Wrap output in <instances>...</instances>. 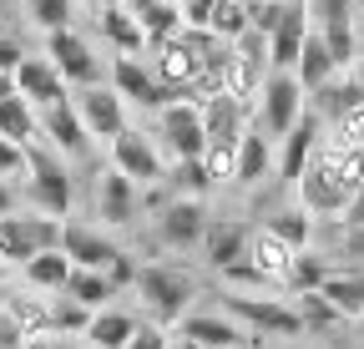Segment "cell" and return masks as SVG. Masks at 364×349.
Segmentation results:
<instances>
[{"label":"cell","mask_w":364,"mask_h":349,"mask_svg":"<svg viewBox=\"0 0 364 349\" xmlns=\"http://www.w3.org/2000/svg\"><path fill=\"white\" fill-rule=\"evenodd\" d=\"M136 299L147 304V314L157 324H177L182 314H188V304L198 294L193 274L188 269H177V264H142V274H136Z\"/></svg>","instance_id":"1"},{"label":"cell","mask_w":364,"mask_h":349,"mask_svg":"<svg viewBox=\"0 0 364 349\" xmlns=\"http://www.w3.org/2000/svg\"><path fill=\"white\" fill-rule=\"evenodd\" d=\"M26 198H31L36 213H46V218H66V213H71V198H76L66 162H61L56 152L36 147V142L26 147Z\"/></svg>","instance_id":"2"},{"label":"cell","mask_w":364,"mask_h":349,"mask_svg":"<svg viewBox=\"0 0 364 349\" xmlns=\"http://www.w3.org/2000/svg\"><path fill=\"white\" fill-rule=\"evenodd\" d=\"M61 218H46V213H6L0 218V264H26V258L46 253V248H61Z\"/></svg>","instance_id":"3"},{"label":"cell","mask_w":364,"mask_h":349,"mask_svg":"<svg viewBox=\"0 0 364 349\" xmlns=\"http://www.w3.org/2000/svg\"><path fill=\"white\" fill-rule=\"evenodd\" d=\"M304 117V86L294 71H268L258 86V122L263 137H289V127Z\"/></svg>","instance_id":"4"},{"label":"cell","mask_w":364,"mask_h":349,"mask_svg":"<svg viewBox=\"0 0 364 349\" xmlns=\"http://www.w3.org/2000/svg\"><path fill=\"white\" fill-rule=\"evenodd\" d=\"M223 314H228V319H238V324H248V329H258V334H279V339H294V334H304V319H299V309H294V304H284V299L223 294Z\"/></svg>","instance_id":"5"},{"label":"cell","mask_w":364,"mask_h":349,"mask_svg":"<svg viewBox=\"0 0 364 349\" xmlns=\"http://www.w3.org/2000/svg\"><path fill=\"white\" fill-rule=\"evenodd\" d=\"M107 86H112L122 102H136V107H147V112H162V107H172V102H188V92H177V86H162L157 71L142 66L136 56H117Z\"/></svg>","instance_id":"6"},{"label":"cell","mask_w":364,"mask_h":349,"mask_svg":"<svg viewBox=\"0 0 364 349\" xmlns=\"http://www.w3.org/2000/svg\"><path fill=\"white\" fill-rule=\"evenodd\" d=\"M152 233H157V243L172 248V253L198 248L203 233H208V208H203V198H167V203L157 208Z\"/></svg>","instance_id":"7"},{"label":"cell","mask_w":364,"mask_h":349,"mask_svg":"<svg viewBox=\"0 0 364 349\" xmlns=\"http://www.w3.org/2000/svg\"><path fill=\"white\" fill-rule=\"evenodd\" d=\"M299 188V208L304 213H318V218H344V208H349V198H354V188H344L339 183V172L314 152V162L304 167V178L294 183Z\"/></svg>","instance_id":"8"},{"label":"cell","mask_w":364,"mask_h":349,"mask_svg":"<svg viewBox=\"0 0 364 349\" xmlns=\"http://www.w3.org/2000/svg\"><path fill=\"white\" fill-rule=\"evenodd\" d=\"M107 147H112V167H117V172H127L132 183H147V188H157V183L167 178V167H162V152L152 147V137H147V132H136V127L117 132Z\"/></svg>","instance_id":"9"},{"label":"cell","mask_w":364,"mask_h":349,"mask_svg":"<svg viewBox=\"0 0 364 349\" xmlns=\"http://www.w3.org/2000/svg\"><path fill=\"white\" fill-rule=\"evenodd\" d=\"M46 56L56 61V71L66 76V86H97L107 76V66L97 61V51L86 46V41L66 26V31H51L46 36Z\"/></svg>","instance_id":"10"},{"label":"cell","mask_w":364,"mask_h":349,"mask_svg":"<svg viewBox=\"0 0 364 349\" xmlns=\"http://www.w3.org/2000/svg\"><path fill=\"white\" fill-rule=\"evenodd\" d=\"M71 107H76V117L86 122L91 142H112L117 132H127V102L112 92L107 81H97V86H81V97H76Z\"/></svg>","instance_id":"11"},{"label":"cell","mask_w":364,"mask_h":349,"mask_svg":"<svg viewBox=\"0 0 364 349\" xmlns=\"http://www.w3.org/2000/svg\"><path fill=\"white\" fill-rule=\"evenodd\" d=\"M157 127H162V142L172 157H203L208 152V132H203V112L198 102H172L157 112Z\"/></svg>","instance_id":"12"},{"label":"cell","mask_w":364,"mask_h":349,"mask_svg":"<svg viewBox=\"0 0 364 349\" xmlns=\"http://www.w3.org/2000/svg\"><path fill=\"white\" fill-rule=\"evenodd\" d=\"M136 213H142V193H136V183L127 178V172L107 167L97 178V218L107 228H132Z\"/></svg>","instance_id":"13"},{"label":"cell","mask_w":364,"mask_h":349,"mask_svg":"<svg viewBox=\"0 0 364 349\" xmlns=\"http://www.w3.org/2000/svg\"><path fill=\"white\" fill-rule=\"evenodd\" d=\"M248 238H253V228L243 223V218H208V233H203V258H208V269H233V264H243L248 258Z\"/></svg>","instance_id":"14"},{"label":"cell","mask_w":364,"mask_h":349,"mask_svg":"<svg viewBox=\"0 0 364 349\" xmlns=\"http://www.w3.org/2000/svg\"><path fill=\"white\" fill-rule=\"evenodd\" d=\"M16 97H26L36 112H46V107L66 102V76L56 71L51 56H26L16 66Z\"/></svg>","instance_id":"15"},{"label":"cell","mask_w":364,"mask_h":349,"mask_svg":"<svg viewBox=\"0 0 364 349\" xmlns=\"http://www.w3.org/2000/svg\"><path fill=\"white\" fill-rule=\"evenodd\" d=\"M309 31H314V26H309V6H304V0H289V6H284V21L273 26V36H268V66H273V71H294Z\"/></svg>","instance_id":"16"},{"label":"cell","mask_w":364,"mask_h":349,"mask_svg":"<svg viewBox=\"0 0 364 349\" xmlns=\"http://www.w3.org/2000/svg\"><path fill=\"white\" fill-rule=\"evenodd\" d=\"M61 253L71 258L76 269H102V274H107V269H112V258H117L122 248H117L107 233L86 228V223H66V228H61Z\"/></svg>","instance_id":"17"},{"label":"cell","mask_w":364,"mask_h":349,"mask_svg":"<svg viewBox=\"0 0 364 349\" xmlns=\"http://www.w3.org/2000/svg\"><path fill=\"white\" fill-rule=\"evenodd\" d=\"M279 142H284V147H279V178H284V183H299L304 167H309L314 152H318V117L304 112V117L289 127V137H279Z\"/></svg>","instance_id":"18"},{"label":"cell","mask_w":364,"mask_h":349,"mask_svg":"<svg viewBox=\"0 0 364 349\" xmlns=\"http://www.w3.org/2000/svg\"><path fill=\"white\" fill-rule=\"evenodd\" d=\"M41 132L51 137V147L66 152V157H86V152H91V132H86V122L76 117L71 102L46 107V112H41Z\"/></svg>","instance_id":"19"},{"label":"cell","mask_w":364,"mask_h":349,"mask_svg":"<svg viewBox=\"0 0 364 349\" xmlns=\"http://www.w3.org/2000/svg\"><path fill=\"white\" fill-rule=\"evenodd\" d=\"M177 334L198 339L203 349H238V344H248V329L238 319H228V314H182Z\"/></svg>","instance_id":"20"},{"label":"cell","mask_w":364,"mask_h":349,"mask_svg":"<svg viewBox=\"0 0 364 349\" xmlns=\"http://www.w3.org/2000/svg\"><path fill=\"white\" fill-rule=\"evenodd\" d=\"M157 81L162 86H177V92H193V81H198V71H203V56L182 41V31L172 36V41H162V51H157ZM193 102V97H188Z\"/></svg>","instance_id":"21"},{"label":"cell","mask_w":364,"mask_h":349,"mask_svg":"<svg viewBox=\"0 0 364 349\" xmlns=\"http://www.w3.org/2000/svg\"><path fill=\"white\" fill-rule=\"evenodd\" d=\"M294 253H299V248H289L279 233H268V228H258V233L248 238V264H253L268 284H289V274H294Z\"/></svg>","instance_id":"22"},{"label":"cell","mask_w":364,"mask_h":349,"mask_svg":"<svg viewBox=\"0 0 364 349\" xmlns=\"http://www.w3.org/2000/svg\"><path fill=\"white\" fill-rule=\"evenodd\" d=\"M198 112H203V132H208V142H238V137L248 132V127H243V102L228 97V92L203 97Z\"/></svg>","instance_id":"23"},{"label":"cell","mask_w":364,"mask_h":349,"mask_svg":"<svg viewBox=\"0 0 364 349\" xmlns=\"http://www.w3.org/2000/svg\"><path fill=\"white\" fill-rule=\"evenodd\" d=\"M136 324H142L136 314L112 309V304H107V309L91 314V324H86V344H91V349H127V339L136 334Z\"/></svg>","instance_id":"24"},{"label":"cell","mask_w":364,"mask_h":349,"mask_svg":"<svg viewBox=\"0 0 364 349\" xmlns=\"http://www.w3.org/2000/svg\"><path fill=\"white\" fill-rule=\"evenodd\" d=\"M359 102H364V86H359L354 76H329V81L314 92V117H318V122H324V117L339 122V117H349Z\"/></svg>","instance_id":"25"},{"label":"cell","mask_w":364,"mask_h":349,"mask_svg":"<svg viewBox=\"0 0 364 349\" xmlns=\"http://www.w3.org/2000/svg\"><path fill=\"white\" fill-rule=\"evenodd\" d=\"M318 294H324L344 319H359L364 314V269H329V279L318 284Z\"/></svg>","instance_id":"26"},{"label":"cell","mask_w":364,"mask_h":349,"mask_svg":"<svg viewBox=\"0 0 364 349\" xmlns=\"http://www.w3.org/2000/svg\"><path fill=\"white\" fill-rule=\"evenodd\" d=\"M71 269H76V264H71L61 248H46V253H36V258H26V264H21L26 284L41 289V294H61L66 279H71Z\"/></svg>","instance_id":"27"},{"label":"cell","mask_w":364,"mask_h":349,"mask_svg":"<svg viewBox=\"0 0 364 349\" xmlns=\"http://www.w3.org/2000/svg\"><path fill=\"white\" fill-rule=\"evenodd\" d=\"M294 76H299L304 92H318L329 76H339V66H334V56H329V46H324V36H318V31H309L304 51H299V61H294Z\"/></svg>","instance_id":"28"},{"label":"cell","mask_w":364,"mask_h":349,"mask_svg":"<svg viewBox=\"0 0 364 349\" xmlns=\"http://www.w3.org/2000/svg\"><path fill=\"white\" fill-rule=\"evenodd\" d=\"M102 36L112 41L122 56H136V51L147 46V31H142V21H136L132 6H107L102 11Z\"/></svg>","instance_id":"29"},{"label":"cell","mask_w":364,"mask_h":349,"mask_svg":"<svg viewBox=\"0 0 364 349\" xmlns=\"http://www.w3.org/2000/svg\"><path fill=\"white\" fill-rule=\"evenodd\" d=\"M0 137L16 142V147H31L41 137V112L26 97H6L0 102Z\"/></svg>","instance_id":"30"},{"label":"cell","mask_w":364,"mask_h":349,"mask_svg":"<svg viewBox=\"0 0 364 349\" xmlns=\"http://www.w3.org/2000/svg\"><path fill=\"white\" fill-rule=\"evenodd\" d=\"M66 299H76L81 309H107V304L117 299V289H112V279L102 274V269H71V279H66V289H61Z\"/></svg>","instance_id":"31"},{"label":"cell","mask_w":364,"mask_h":349,"mask_svg":"<svg viewBox=\"0 0 364 349\" xmlns=\"http://www.w3.org/2000/svg\"><path fill=\"white\" fill-rule=\"evenodd\" d=\"M268 167H273V147L263 132H243L238 137V172H233V183L238 188H253L268 178Z\"/></svg>","instance_id":"32"},{"label":"cell","mask_w":364,"mask_h":349,"mask_svg":"<svg viewBox=\"0 0 364 349\" xmlns=\"http://www.w3.org/2000/svg\"><path fill=\"white\" fill-rule=\"evenodd\" d=\"M6 314H11V324H21L26 334H46V339H51V299L6 294Z\"/></svg>","instance_id":"33"},{"label":"cell","mask_w":364,"mask_h":349,"mask_svg":"<svg viewBox=\"0 0 364 349\" xmlns=\"http://www.w3.org/2000/svg\"><path fill=\"white\" fill-rule=\"evenodd\" d=\"M162 183L172 188V198H208V188H213L208 162H203V157H177V162H172V172H167Z\"/></svg>","instance_id":"34"},{"label":"cell","mask_w":364,"mask_h":349,"mask_svg":"<svg viewBox=\"0 0 364 349\" xmlns=\"http://www.w3.org/2000/svg\"><path fill=\"white\" fill-rule=\"evenodd\" d=\"M294 309H299V319H304V334H318V329H334L344 314L334 309V304L318 294V289H309V294H294Z\"/></svg>","instance_id":"35"},{"label":"cell","mask_w":364,"mask_h":349,"mask_svg":"<svg viewBox=\"0 0 364 349\" xmlns=\"http://www.w3.org/2000/svg\"><path fill=\"white\" fill-rule=\"evenodd\" d=\"M263 228H268V233H279L289 248H309V238H314V223H309V213H304V208H284V213H273Z\"/></svg>","instance_id":"36"},{"label":"cell","mask_w":364,"mask_h":349,"mask_svg":"<svg viewBox=\"0 0 364 349\" xmlns=\"http://www.w3.org/2000/svg\"><path fill=\"white\" fill-rule=\"evenodd\" d=\"M329 279V258H318V253H309V248H299L294 253V274H289V294H309V289H318Z\"/></svg>","instance_id":"37"},{"label":"cell","mask_w":364,"mask_h":349,"mask_svg":"<svg viewBox=\"0 0 364 349\" xmlns=\"http://www.w3.org/2000/svg\"><path fill=\"white\" fill-rule=\"evenodd\" d=\"M208 31H213L218 41H238V36H248V0H218V11H213Z\"/></svg>","instance_id":"38"},{"label":"cell","mask_w":364,"mask_h":349,"mask_svg":"<svg viewBox=\"0 0 364 349\" xmlns=\"http://www.w3.org/2000/svg\"><path fill=\"white\" fill-rule=\"evenodd\" d=\"M91 324V309H81L76 299H51V339H66V334H86Z\"/></svg>","instance_id":"39"},{"label":"cell","mask_w":364,"mask_h":349,"mask_svg":"<svg viewBox=\"0 0 364 349\" xmlns=\"http://www.w3.org/2000/svg\"><path fill=\"white\" fill-rule=\"evenodd\" d=\"M314 31H334V26H354V0H304Z\"/></svg>","instance_id":"40"},{"label":"cell","mask_w":364,"mask_h":349,"mask_svg":"<svg viewBox=\"0 0 364 349\" xmlns=\"http://www.w3.org/2000/svg\"><path fill=\"white\" fill-rule=\"evenodd\" d=\"M26 11H31V21H36L46 36L71 26V0H26Z\"/></svg>","instance_id":"41"},{"label":"cell","mask_w":364,"mask_h":349,"mask_svg":"<svg viewBox=\"0 0 364 349\" xmlns=\"http://www.w3.org/2000/svg\"><path fill=\"white\" fill-rule=\"evenodd\" d=\"M203 162H208V178L213 183H233V172H238V142H208Z\"/></svg>","instance_id":"42"},{"label":"cell","mask_w":364,"mask_h":349,"mask_svg":"<svg viewBox=\"0 0 364 349\" xmlns=\"http://www.w3.org/2000/svg\"><path fill=\"white\" fill-rule=\"evenodd\" d=\"M334 147H344V152H364V102H359L349 117L334 122Z\"/></svg>","instance_id":"43"},{"label":"cell","mask_w":364,"mask_h":349,"mask_svg":"<svg viewBox=\"0 0 364 349\" xmlns=\"http://www.w3.org/2000/svg\"><path fill=\"white\" fill-rule=\"evenodd\" d=\"M339 258H344V269H364V228H359V223H344V233H339Z\"/></svg>","instance_id":"44"},{"label":"cell","mask_w":364,"mask_h":349,"mask_svg":"<svg viewBox=\"0 0 364 349\" xmlns=\"http://www.w3.org/2000/svg\"><path fill=\"white\" fill-rule=\"evenodd\" d=\"M127 349H172V334L162 324H136V334L127 339Z\"/></svg>","instance_id":"45"},{"label":"cell","mask_w":364,"mask_h":349,"mask_svg":"<svg viewBox=\"0 0 364 349\" xmlns=\"http://www.w3.org/2000/svg\"><path fill=\"white\" fill-rule=\"evenodd\" d=\"M136 274H142V264H136L132 253H117V258H112V269H107L112 289H132V284H136Z\"/></svg>","instance_id":"46"},{"label":"cell","mask_w":364,"mask_h":349,"mask_svg":"<svg viewBox=\"0 0 364 349\" xmlns=\"http://www.w3.org/2000/svg\"><path fill=\"white\" fill-rule=\"evenodd\" d=\"M21 172H26V147L0 137V178H21Z\"/></svg>","instance_id":"47"},{"label":"cell","mask_w":364,"mask_h":349,"mask_svg":"<svg viewBox=\"0 0 364 349\" xmlns=\"http://www.w3.org/2000/svg\"><path fill=\"white\" fill-rule=\"evenodd\" d=\"M218 0H182V26H208Z\"/></svg>","instance_id":"48"},{"label":"cell","mask_w":364,"mask_h":349,"mask_svg":"<svg viewBox=\"0 0 364 349\" xmlns=\"http://www.w3.org/2000/svg\"><path fill=\"white\" fill-rule=\"evenodd\" d=\"M344 223H359V228H364V188L349 198V208H344Z\"/></svg>","instance_id":"49"},{"label":"cell","mask_w":364,"mask_h":349,"mask_svg":"<svg viewBox=\"0 0 364 349\" xmlns=\"http://www.w3.org/2000/svg\"><path fill=\"white\" fill-rule=\"evenodd\" d=\"M6 213H16V188L0 178V218H6Z\"/></svg>","instance_id":"50"},{"label":"cell","mask_w":364,"mask_h":349,"mask_svg":"<svg viewBox=\"0 0 364 349\" xmlns=\"http://www.w3.org/2000/svg\"><path fill=\"white\" fill-rule=\"evenodd\" d=\"M6 97H16V76H11V71H0V102H6Z\"/></svg>","instance_id":"51"},{"label":"cell","mask_w":364,"mask_h":349,"mask_svg":"<svg viewBox=\"0 0 364 349\" xmlns=\"http://www.w3.org/2000/svg\"><path fill=\"white\" fill-rule=\"evenodd\" d=\"M51 349H91V344H76V339L66 334V339H51Z\"/></svg>","instance_id":"52"},{"label":"cell","mask_w":364,"mask_h":349,"mask_svg":"<svg viewBox=\"0 0 364 349\" xmlns=\"http://www.w3.org/2000/svg\"><path fill=\"white\" fill-rule=\"evenodd\" d=\"M11 329V314H6V304H0V334H6Z\"/></svg>","instance_id":"53"},{"label":"cell","mask_w":364,"mask_h":349,"mask_svg":"<svg viewBox=\"0 0 364 349\" xmlns=\"http://www.w3.org/2000/svg\"><path fill=\"white\" fill-rule=\"evenodd\" d=\"M354 81H359V86H364V56H359V61H354Z\"/></svg>","instance_id":"54"},{"label":"cell","mask_w":364,"mask_h":349,"mask_svg":"<svg viewBox=\"0 0 364 349\" xmlns=\"http://www.w3.org/2000/svg\"><path fill=\"white\" fill-rule=\"evenodd\" d=\"M0 304H6V274H0Z\"/></svg>","instance_id":"55"},{"label":"cell","mask_w":364,"mask_h":349,"mask_svg":"<svg viewBox=\"0 0 364 349\" xmlns=\"http://www.w3.org/2000/svg\"><path fill=\"white\" fill-rule=\"evenodd\" d=\"M359 339H364V314H359Z\"/></svg>","instance_id":"56"},{"label":"cell","mask_w":364,"mask_h":349,"mask_svg":"<svg viewBox=\"0 0 364 349\" xmlns=\"http://www.w3.org/2000/svg\"><path fill=\"white\" fill-rule=\"evenodd\" d=\"M91 6H102V0H91Z\"/></svg>","instance_id":"57"}]
</instances>
